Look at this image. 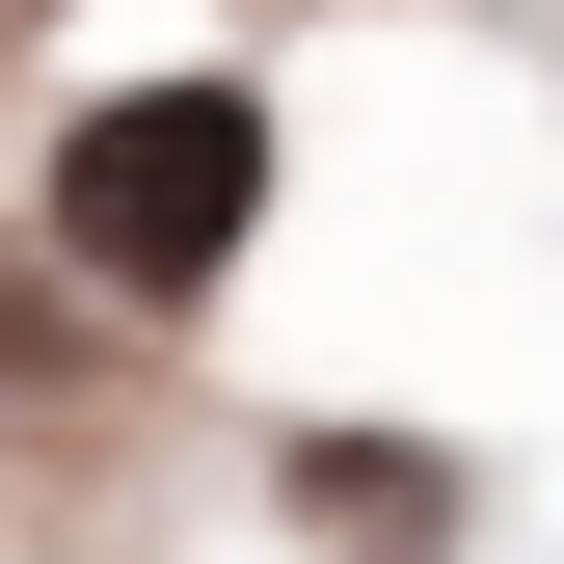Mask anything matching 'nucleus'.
I'll return each mask as SVG.
<instances>
[{"instance_id": "2", "label": "nucleus", "mask_w": 564, "mask_h": 564, "mask_svg": "<svg viewBox=\"0 0 564 564\" xmlns=\"http://www.w3.org/2000/svg\"><path fill=\"white\" fill-rule=\"evenodd\" d=\"M296 484H323V538H377V564L431 538V457H377V431H349V457H296Z\"/></svg>"}, {"instance_id": "1", "label": "nucleus", "mask_w": 564, "mask_h": 564, "mask_svg": "<svg viewBox=\"0 0 564 564\" xmlns=\"http://www.w3.org/2000/svg\"><path fill=\"white\" fill-rule=\"evenodd\" d=\"M54 242H82L108 296H216L269 242V82H108L54 134Z\"/></svg>"}]
</instances>
